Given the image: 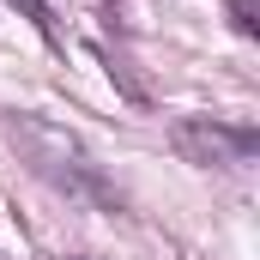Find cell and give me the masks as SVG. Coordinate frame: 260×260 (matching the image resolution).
Returning <instances> with one entry per match:
<instances>
[{"instance_id": "7a4b0ae2", "label": "cell", "mask_w": 260, "mask_h": 260, "mask_svg": "<svg viewBox=\"0 0 260 260\" xmlns=\"http://www.w3.org/2000/svg\"><path fill=\"white\" fill-rule=\"evenodd\" d=\"M6 6H12V12H24V18H30V24H37V30H43L49 43H61V24H55L49 0H6Z\"/></svg>"}, {"instance_id": "3957f363", "label": "cell", "mask_w": 260, "mask_h": 260, "mask_svg": "<svg viewBox=\"0 0 260 260\" xmlns=\"http://www.w3.org/2000/svg\"><path fill=\"white\" fill-rule=\"evenodd\" d=\"M224 6L236 12V30H242V37H260V6L254 0H224Z\"/></svg>"}, {"instance_id": "6da1fadb", "label": "cell", "mask_w": 260, "mask_h": 260, "mask_svg": "<svg viewBox=\"0 0 260 260\" xmlns=\"http://www.w3.org/2000/svg\"><path fill=\"white\" fill-rule=\"evenodd\" d=\"M170 145L182 164H254L260 151V133L254 127H230V121H212V115H188L170 127Z\"/></svg>"}]
</instances>
